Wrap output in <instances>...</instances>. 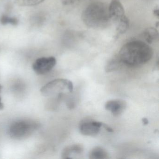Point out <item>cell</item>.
<instances>
[{"label": "cell", "instance_id": "cell-1", "mask_svg": "<svg viewBox=\"0 0 159 159\" xmlns=\"http://www.w3.org/2000/svg\"><path fill=\"white\" fill-rule=\"evenodd\" d=\"M153 56L152 48L140 41H133L125 44L119 53L121 62L130 66H137L148 63Z\"/></svg>", "mask_w": 159, "mask_h": 159}, {"label": "cell", "instance_id": "cell-2", "mask_svg": "<svg viewBox=\"0 0 159 159\" xmlns=\"http://www.w3.org/2000/svg\"><path fill=\"white\" fill-rule=\"evenodd\" d=\"M83 21L87 26L98 28L106 25L108 21V12L101 2L92 3L84 10L82 16Z\"/></svg>", "mask_w": 159, "mask_h": 159}, {"label": "cell", "instance_id": "cell-3", "mask_svg": "<svg viewBox=\"0 0 159 159\" xmlns=\"http://www.w3.org/2000/svg\"><path fill=\"white\" fill-rule=\"evenodd\" d=\"M38 127L33 121L20 120L12 123L9 127V135L15 139H20L29 136Z\"/></svg>", "mask_w": 159, "mask_h": 159}, {"label": "cell", "instance_id": "cell-4", "mask_svg": "<svg viewBox=\"0 0 159 159\" xmlns=\"http://www.w3.org/2000/svg\"><path fill=\"white\" fill-rule=\"evenodd\" d=\"M73 84L66 79H56L47 83L41 89V92L45 97H56L64 92L72 93Z\"/></svg>", "mask_w": 159, "mask_h": 159}, {"label": "cell", "instance_id": "cell-5", "mask_svg": "<svg viewBox=\"0 0 159 159\" xmlns=\"http://www.w3.org/2000/svg\"><path fill=\"white\" fill-rule=\"evenodd\" d=\"M56 63V59L53 57H40L35 61L32 68L38 75H43L50 72Z\"/></svg>", "mask_w": 159, "mask_h": 159}, {"label": "cell", "instance_id": "cell-6", "mask_svg": "<svg viewBox=\"0 0 159 159\" xmlns=\"http://www.w3.org/2000/svg\"><path fill=\"white\" fill-rule=\"evenodd\" d=\"M101 122L86 120L82 122L80 125L79 129L82 134L89 136H94L98 134L102 126Z\"/></svg>", "mask_w": 159, "mask_h": 159}, {"label": "cell", "instance_id": "cell-7", "mask_svg": "<svg viewBox=\"0 0 159 159\" xmlns=\"http://www.w3.org/2000/svg\"><path fill=\"white\" fill-rule=\"evenodd\" d=\"M108 12L110 19L116 21H118L125 16L123 6L119 0H111L109 6Z\"/></svg>", "mask_w": 159, "mask_h": 159}, {"label": "cell", "instance_id": "cell-8", "mask_svg": "<svg viewBox=\"0 0 159 159\" xmlns=\"http://www.w3.org/2000/svg\"><path fill=\"white\" fill-rule=\"evenodd\" d=\"M126 107V103L122 100H109L105 106V109L110 111L114 116L120 115L124 111Z\"/></svg>", "mask_w": 159, "mask_h": 159}, {"label": "cell", "instance_id": "cell-9", "mask_svg": "<svg viewBox=\"0 0 159 159\" xmlns=\"http://www.w3.org/2000/svg\"><path fill=\"white\" fill-rule=\"evenodd\" d=\"M84 147L80 144H74L65 148L62 151L61 156L63 159H69L73 153L80 154L83 152Z\"/></svg>", "mask_w": 159, "mask_h": 159}, {"label": "cell", "instance_id": "cell-10", "mask_svg": "<svg viewBox=\"0 0 159 159\" xmlns=\"http://www.w3.org/2000/svg\"><path fill=\"white\" fill-rule=\"evenodd\" d=\"M89 158L93 159H108L109 154L105 149L101 147H96L90 151Z\"/></svg>", "mask_w": 159, "mask_h": 159}, {"label": "cell", "instance_id": "cell-11", "mask_svg": "<svg viewBox=\"0 0 159 159\" xmlns=\"http://www.w3.org/2000/svg\"><path fill=\"white\" fill-rule=\"evenodd\" d=\"M159 32L155 28H147L144 32V36L147 42L151 44L158 38Z\"/></svg>", "mask_w": 159, "mask_h": 159}, {"label": "cell", "instance_id": "cell-12", "mask_svg": "<svg viewBox=\"0 0 159 159\" xmlns=\"http://www.w3.org/2000/svg\"><path fill=\"white\" fill-rule=\"evenodd\" d=\"M119 24L117 27V31L120 34L125 33L129 27V19L125 16L120 18L119 20Z\"/></svg>", "mask_w": 159, "mask_h": 159}, {"label": "cell", "instance_id": "cell-13", "mask_svg": "<svg viewBox=\"0 0 159 159\" xmlns=\"http://www.w3.org/2000/svg\"><path fill=\"white\" fill-rule=\"evenodd\" d=\"M120 59H112L110 60L105 66V70L107 72H111L117 70L120 65Z\"/></svg>", "mask_w": 159, "mask_h": 159}, {"label": "cell", "instance_id": "cell-14", "mask_svg": "<svg viewBox=\"0 0 159 159\" xmlns=\"http://www.w3.org/2000/svg\"><path fill=\"white\" fill-rule=\"evenodd\" d=\"M43 1L44 0H15V2L18 6L22 7L35 6Z\"/></svg>", "mask_w": 159, "mask_h": 159}, {"label": "cell", "instance_id": "cell-15", "mask_svg": "<svg viewBox=\"0 0 159 159\" xmlns=\"http://www.w3.org/2000/svg\"><path fill=\"white\" fill-rule=\"evenodd\" d=\"M0 22L3 25H6L7 24L16 26L18 24V19L15 17H10L6 15H3L0 18Z\"/></svg>", "mask_w": 159, "mask_h": 159}, {"label": "cell", "instance_id": "cell-16", "mask_svg": "<svg viewBox=\"0 0 159 159\" xmlns=\"http://www.w3.org/2000/svg\"><path fill=\"white\" fill-rule=\"evenodd\" d=\"M102 126L107 130V132H109V133H113V130L112 128L110 127L108 125H107V124L105 123H102Z\"/></svg>", "mask_w": 159, "mask_h": 159}, {"label": "cell", "instance_id": "cell-17", "mask_svg": "<svg viewBox=\"0 0 159 159\" xmlns=\"http://www.w3.org/2000/svg\"><path fill=\"white\" fill-rule=\"evenodd\" d=\"M153 14L155 16L159 18V11L158 9H155L153 11Z\"/></svg>", "mask_w": 159, "mask_h": 159}, {"label": "cell", "instance_id": "cell-18", "mask_svg": "<svg viewBox=\"0 0 159 159\" xmlns=\"http://www.w3.org/2000/svg\"><path fill=\"white\" fill-rule=\"evenodd\" d=\"M142 121L144 125H147L149 123L148 120L146 118H143L142 119Z\"/></svg>", "mask_w": 159, "mask_h": 159}, {"label": "cell", "instance_id": "cell-19", "mask_svg": "<svg viewBox=\"0 0 159 159\" xmlns=\"http://www.w3.org/2000/svg\"><path fill=\"white\" fill-rule=\"evenodd\" d=\"M4 108V105H3V103L2 102L1 98L0 97V110L3 109Z\"/></svg>", "mask_w": 159, "mask_h": 159}, {"label": "cell", "instance_id": "cell-20", "mask_svg": "<svg viewBox=\"0 0 159 159\" xmlns=\"http://www.w3.org/2000/svg\"><path fill=\"white\" fill-rule=\"evenodd\" d=\"M159 22H157L156 23H155V27H156V28H158V27H159Z\"/></svg>", "mask_w": 159, "mask_h": 159}, {"label": "cell", "instance_id": "cell-21", "mask_svg": "<svg viewBox=\"0 0 159 159\" xmlns=\"http://www.w3.org/2000/svg\"><path fill=\"white\" fill-rule=\"evenodd\" d=\"M1 89H2V86H1V85H0V93H1Z\"/></svg>", "mask_w": 159, "mask_h": 159}]
</instances>
